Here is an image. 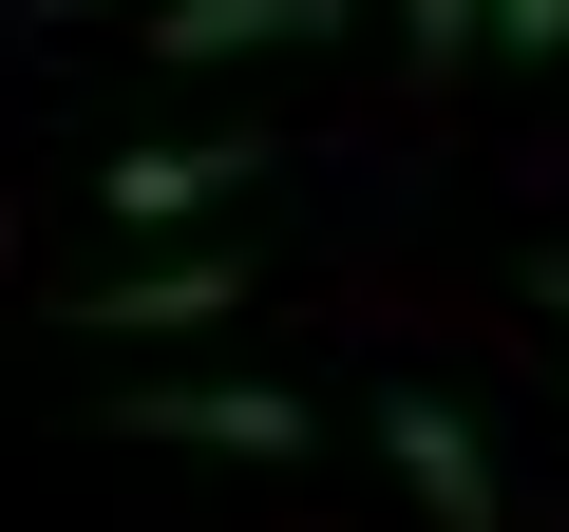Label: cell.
Returning <instances> with one entry per match:
<instances>
[{
	"mask_svg": "<svg viewBox=\"0 0 569 532\" xmlns=\"http://www.w3.org/2000/svg\"><path fill=\"white\" fill-rule=\"evenodd\" d=\"M247 286H266V247L228 228V247H152V266H114V286H77L58 324H77V343H190V324H228Z\"/></svg>",
	"mask_w": 569,
	"mask_h": 532,
	"instance_id": "cell-1",
	"label": "cell"
},
{
	"mask_svg": "<svg viewBox=\"0 0 569 532\" xmlns=\"http://www.w3.org/2000/svg\"><path fill=\"white\" fill-rule=\"evenodd\" d=\"M380 456H399V494L437 513V532H493L512 513V475H493V437L437 400V381H380Z\"/></svg>",
	"mask_w": 569,
	"mask_h": 532,
	"instance_id": "cell-2",
	"label": "cell"
},
{
	"mask_svg": "<svg viewBox=\"0 0 569 532\" xmlns=\"http://www.w3.org/2000/svg\"><path fill=\"white\" fill-rule=\"evenodd\" d=\"M247 171H284V152H266V134H133V152L96 171V209H114V228H209Z\"/></svg>",
	"mask_w": 569,
	"mask_h": 532,
	"instance_id": "cell-3",
	"label": "cell"
},
{
	"mask_svg": "<svg viewBox=\"0 0 569 532\" xmlns=\"http://www.w3.org/2000/svg\"><path fill=\"white\" fill-rule=\"evenodd\" d=\"M114 418H133V437H190V456H284V475H305V437H323L284 381H133Z\"/></svg>",
	"mask_w": 569,
	"mask_h": 532,
	"instance_id": "cell-4",
	"label": "cell"
},
{
	"mask_svg": "<svg viewBox=\"0 0 569 532\" xmlns=\"http://www.w3.org/2000/svg\"><path fill=\"white\" fill-rule=\"evenodd\" d=\"M323 20H342V0H152L133 39H152V58H305Z\"/></svg>",
	"mask_w": 569,
	"mask_h": 532,
	"instance_id": "cell-5",
	"label": "cell"
},
{
	"mask_svg": "<svg viewBox=\"0 0 569 532\" xmlns=\"http://www.w3.org/2000/svg\"><path fill=\"white\" fill-rule=\"evenodd\" d=\"M399 39H418V77H456V58H493V0H418Z\"/></svg>",
	"mask_w": 569,
	"mask_h": 532,
	"instance_id": "cell-6",
	"label": "cell"
},
{
	"mask_svg": "<svg viewBox=\"0 0 569 532\" xmlns=\"http://www.w3.org/2000/svg\"><path fill=\"white\" fill-rule=\"evenodd\" d=\"M493 58H569V0H493Z\"/></svg>",
	"mask_w": 569,
	"mask_h": 532,
	"instance_id": "cell-7",
	"label": "cell"
},
{
	"mask_svg": "<svg viewBox=\"0 0 569 532\" xmlns=\"http://www.w3.org/2000/svg\"><path fill=\"white\" fill-rule=\"evenodd\" d=\"M531 305H550V324H569V247H550V266H531Z\"/></svg>",
	"mask_w": 569,
	"mask_h": 532,
	"instance_id": "cell-8",
	"label": "cell"
},
{
	"mask_svg": "<svg viewBox=\"0 0 569 532\" xmlns=\"http://www.w3.org/2000/svg\"><path fill=\"white\" fill-rule=\"evenodd\" d=\"M39 20H114V0H39Z\"/></svg>",
	"mask_w": 569,
	"mask_h": 532,
	"instance_id": "cell-9",
	"label": "cell"
}]
</instances>
